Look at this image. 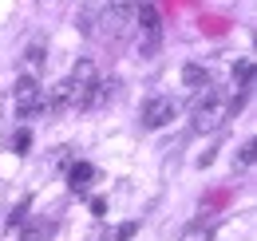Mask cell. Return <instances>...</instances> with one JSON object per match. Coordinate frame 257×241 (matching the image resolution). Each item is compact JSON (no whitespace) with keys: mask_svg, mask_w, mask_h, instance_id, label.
<instances>
[{"mask_svg":"<svg viewBox=\"0 0 257 241\" xmlns=\"http://www.w3.org/2000/svg\"><path fill=\"white\" fill-rule=\"evenodd\" d=\"M135 233H139V221H123V225L107 229V233H103V241H131Z\"/></svg>","mask_w":257,"mask_h":241,"instance_id":"obj_8","label":"cell"},{"mask_svg":"<svg viewBox=\"0 0 257 241\" xmlns=\"http://www.w3.org/2000/svg\"><path fill=\"white\" fill-rule=\"evenodd\" d=\"M182 83H186L190 91H202L206 83H210V71L198 67V63H186V67H182Z\"/></svg>","mask_w":257,"mask_h":241,"instance_id":"obj_7","label":"cell"},{"mask_svg":"<svg viewBox=\"0 0 257 241\" xmlns=\"http://www.w3.org/2000/svg\"><path fill=\"white\" fill-rule=\"evenodd\" d=\"M91 178H95V166H87V162H75L71 170H67V186H71V194H87L91 190Z\"/></svg>","mask_w":257,"mask_h":241,"instance_id":"obj_6","label":"cell"},{"mask_svg":"<svg viewBox=\"0 0 257 241\" xmlns=\"http://www.w3.org/2000/svg\"><path fill=\"white\" fill-rule=\"evenodd\" d=\"M174 115H178V103H174V99H166V95H155V99H147V103H143V127H147V131L166 127Z\"/></svg>","mask_w":257,"mask_h":241,"instance_id":"obj_4","label":"cell"},{"mask_svg":"<svg viewBox=\"0 0 257 241\" xmlns=\"http://www.w3.org/2000/svg\"><path fill=\"white\" fill-rule=\"evenodd\" d=\"M182 241H210V229L194 225V229H186V233H182Z\"/></svg>","mask_w":257,"mask_h":241,"instance_id":"obj_11","label":"cell"},{"mask_svg":"<svg viewBox=\"0 0 257 241\" xmlns=\"http://www.w3.org/2000/svg\"><path fill=\"white\" fill-rule=\"evenodd\" d=\"M127 20H131V4H127V0H119V4L103 16V24H107V40H123L127 28H131Z\"/></svg>","mask_w":257,"mask_h":241,"instance_id":"obj_5","label":"cell"},{"mask_svg":"<svg viewBox=\"0 0 257 241\" xmlns=\"http://www.w3.org/2000/svg\"><path fill=\"white\" fill-rule=\"evenodd\" d=\"M249 162H253V143H245V147H241V166H249Z\"/></svg>","mask_w":257,"mask_h":241,"instance_id":"obj_14","label":"cell"},{"mask_svg":"<svg viewBox=\"0 0 257 241\" xmlns=\"http://www.w3.org/2000/svg\"><path fill=\"white\" fill-rule=\"evenodd\" d=\"M40 63H44V48H40V44H32V48H28V67H40Z\"/></svg>","mask_w":257,"mask_h":241,"instance_id":"obj_12","label":"cell"},{"mask_svg":"<svg viewBox=\"0 0 257 241\" xmlns=\"http://www.w3.org/2000/svg\"><path fill=\"white\" fill-rule=\"evenodd\" d=\"M135 24L143 32V56H155V52H159V40H162L159 8H155V4H139V8H135Z\"/></svg>","mask_w":257,"mask_h":241,"instance_id":"obj_2","label":"cell"},{"mask_svg":"<svg viewBox=\"0 0 257 241\" xmlns=\"http://www.w3.org/2000/svg\"><path fill=\"white\" fill-rule=\"evenodd\" d=\"M12 99H16V111L20 115H40L44 111V87L36 75H20L16 87H12Z\"/></svg>","mask_w":257,"mask_h":241,"instance_id":"obj_3","label":"cell"},{"mask_svg":"<svg viewBox=\"0 0 257 241\" xmlns=\"http://www.w3.org/2000/svg\"><path fill=\"white\" fill-rule=\"evenodd\" d=\"M95 63L91 60H79L71 67V75H67V107L71 111H83V107H91L95 103Z\"/></svg>","mask_w":257,"mask_h":241,"instance_id":"obj_1","label":"cell"},{"mask_svg":"<svg viewBox=\"0 0 257 241\" xmlns=\"http://www.w3.org/2000/svg\"><path fill=\"white\" fill-rule=\"evenodd\" d=\"M28 143H32L28 131H16V135H12V151H16V154H28Z\"/></svg>","mask_w":257,"mask_h":241,"instance_id":"obj_10","label":"cell"},{"mask_svg":"<svg viewBox=\"0 0 257 241\" xmlns=\"http://www.w3.org/2000/svg\"><path fill=\"white\" fill-rule=\"evenodd\" d=\"M91 213H95V217H103V213H107V202H103V198H91Z\"/></svg>","mask_w":257,"mask_h":241,"instance_id":"obj_13","label":"cell"},{"mask_svg":"<svg viewBox=\"0 0 257 241\" xmlns=\"http://www.w3.org/2000/svg\"><path fill=\"white\" fill-rule=\"evenodd\" d=\"M249 79H253V63L249 60L241 63V67H233V83H237V87H249Z\"/></svg>","mask_w":257,"mask_h":241,"instance_id":"obj_9","label":"cell"}]
</instances>
